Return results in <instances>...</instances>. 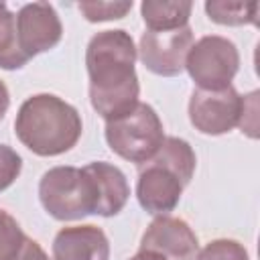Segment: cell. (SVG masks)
Listing matches in <instances>:
<instances>
[{
	"label": "cell",
	"instance_id": "obj_1",
	"mask_svg": "<svg viewBox=\"0 0 260 260\" xmlns=\"http://www.w3.org/2000/svg\"><path fill=\"white\" fill-rule=\"evenodd\" d=\"M136 57L134 41L122 28L95 32L87 43L85 67L89 75V102L106 122L132 112L138 104L140 83L134 69Z\"/></svg>",
	"mask_w": 260,
	"mask_h": 260
},
{
	"label": "cell",
	"instance_id": "obj_2",
	"mask_svg": "<svg viewBox=\"0 0 260 260\" xmlns=\"http://www.w3.org/2000/svg\"><path fill=\"white\" fill-rule=\"evenodd\" d=\"M79 112L53 93H37L22 102L14 120L18 140L39 156H57L71 150L81 138Z\"/></svg>",
	"mask_w": 260,
	"mask_h": 260
},
{
	"label": "cell",
	"instance_id": "obj_3",
	"mask_svg": "<svg viewBox=\"0 0 260 260\" xmlns=\"http://www.w3.org/2000/svg\"><path fill=\"white\" fill-rule=\"evenodd\" d=\"M197 156L187 140L165 136L158 152L138 171L136 199L140 207L152 215H169L191 183Z\"/></svg>",
	"mask_w": 260,
	"mask_h": 260
},
{
	"label": "cell",
	"instance_id": "obj_4",
	"mask_svg": "<svg viewBox=\"0 0 260 260\" xmlns=\"http://www.w3.org/2000/svg\"><path fill=\"white\" fill-rule=\"evenodd\" d=\"M104 134L112 152L138 167L148 162L165 140L162 122L156 110L142 102H138L132 112L106 122Z\"/></svg>",
	"mask_w": 260,
	"mask_h": 260
},
{
	"label": "cell",
	"instance_id": "obj_5",
	"mask_svg": "<svg viewBox=\"0 0 260 260\" xmlns=\"http://www.w3.org/2000/svg\"><path fill=\"white\" fill-rule=\"evenodd\" d=\"M39 199L57 221H73L95 213L93 185L89 175L77 167H53L39 181Z\"/></svg>",
	"mask_w": 260,
	"mask_h": 260
},
{
	"label": "cell",
	"instance_id": "obj_6",
	"mask_svg": "<svg viewBox=\"0 0 260 260\" xmlns=\"http://www.w3.org/2000/svg\"><path fill=\"white\" fill-rule=\"evenodd\" d=\"M185 69L195 81L197 89L217 91L230 87L240 69L238 47L219 35L201 37L191 45L185 59Z\"/></svg>",
	"mask_w": 260,
	"mask_h": 260
},
{
	"label": "cell",
	"instance_id": "obj_7",
	"mask_svg": "<svg viewBox=\"0 0 260 260\" xmlns=\"http://www.w3.org/2000/svg\"><path fill=\"white\" fill-rule=\"evenodd\" d=\"M242 108L244 98L234 85L217 91L195 89L189 100V120L201 134L221 136L240 124Z\"/></svg>",
	"mask_w": 260,
	"mask_h": 260
},
{
	"label": "cell",
	"instance_id": "obj_8",
	"mask_svg": "<svg viewBox=\"0 0 260 260\" xmlns=\"http://www.w3.org/2000/svg\"><path fill=\"white\" fill-rule=\"evenodd\" d=\"M191 45L193 28L187 24L175 30H146L136 51L148 71L160 77H175L183 73Z\"/></svg>",
	"mask_w": 260,
	"mask_h": 260
},
{
	"label": "cell",
	"instance_id": "obj_9",
	"mask_svg": "<svg viewBox=\"0 0 260 260\" xmlns=\"http://www.w3.org/2000/svg\"><path fill=\"white\" fill-rule=\"evenodd\" d=\"M16 35L20 51L32 59L59 45L63 24L57 10L49 2H30L16 12Z\"/></svg>",
	"mask_w": 260,
	"mask_h": 260
},
{
	"label": "cell",
	"instance_id": "obj_10",
	"mask_svg": "<svg viewBox=\"0 0 260 260\" xmlns=\"http://www.w3.org/2000/svg\"><path fill=\"white\" fill-rule=\"evenodd\" d=\"M140 250L156 252L167 260H195L199 252V240L185 219L158 215L142 234Z\"/></svg>",
	"mask_w": 260,
	"mask_h": 260
},
{
	"label": "cell",
	"instance_id": "obj_11",
	"mask_svg": "<svg viewBox=\"0 0 260 260\" xmlns=\"http://www.w3.org/2000/svg\"><path fill=\"white\" fill-rule=\"evenodd\" d=\"M53 260H110V240L102 228H61L53 240Z\"/></svg>",
	"mask_w": 260,
	"mask_h": 260
},
{
	"label": "cell",
	"instance_id": "obj_12",
	"mask_svg": "<svg viewBox=\"0 0 260 260\" xmlns=\"http://www.w3.org/2000/svg\"><path fill=\"white\" fill-rule=\"evenodd\" d=\"M83 171L89 175L93 185V201H95V215L112 217L120 213L130 197V185L126 181V175L104 160H95L83 167Z\"/></svg>",
	"mask_w": 260,
	"mask_h": 260
},
{
	"label": "cell",
	"instance_id": "obj_13",
	"mask_svg": "<svg viewBox=\"0 0 260 260\" xmlns=\"http://www.w3.org/2000/svg\"><path fill=\"white\" fill-rule=\"evenodd\" d=\"M193 2L189 0H144L140 14L148 30H175L189 24Z\"/></svg>",
	"mask_w": 260,
	"mask_h": 260
},
{
	"label": "cell",
	"instance_id": "obj_14",
	"mask_svg": "<svg viewBox=\"0 0 260 260\" xmlns=\"http://www.w3.org/2000/svg\"><path fill=\"white\" fill-rule=\"evenodd\" d=\"M28 63V57L20 51L16 35V14L0 2V69L12 71Z\"/></svg>",
	"mask_w": 260,
	"mask_h": 260
},
{
	"label": "cell",
	"instance_id": "obj_15",
	"mask_svg": "<svg viewBox=\"0 0 260 260\" xmlns=\"http://www.w3.org/2000/svg\"><path fill=\"white\" fill-rule=\"evenodd\" d=\"M209 20L225 26L258 24V2H232V0H209L205 2Z\"/></svg>",
	"mask_w": 260,
	"mask_h": 260
},
{
	"label": "cell",
	"instance_id": "obj_16",
	"mask_svg": "<svg viewBox=\"0 0 260 260\" xmlns=\"http://www.w3.org/2000/svg\"><path fill=\"white\" fill-rule=\"evenodd\" d=\"M26 234L18 221L4 209H0V260H16L26 244Z\"/></svg>",
	"mask_w": 260,
	"mask_h": 260
},
{
	"label": "cell",
	"instance_id": "obj_17",
	"mask_svg": "<svg viewBox=\"0 0 260 260\" xmlns=\"http://www.w3.org/2000/svg\"><path fill=\"white\" fill-rule=\"evenodd\" d=\"M79 12L89 22H106V20H118L124 18L132 10V0H120V2H79Z\"/></svg>",
	"mask_w": 260,
	"mask_h": 260
},
{
	"label": "cell",
	"instance_id": "obj_18",
	"mask_svg": "<svg viewBox=\"0 0 260 260\" xmlns=\"http://www.w3.org/2000/svg\"><path fill=\"white\" fill-rule=\"evenodd\" d=\"M195 260H250L248 250L238 240L217 238L205 244L203 250L197 252Z\"/></svg>",
	"mask_w": 260,
	"mask_h": 260
},
{
	"label": "cell",
	"instance_id": "obj_19",
	"mask_svg": "<svg viewBox=\"0 0 260 260\" xmlns=\"http://www.w3.org/2000/svg\"><path fill=\"white\" fill-rule=\"evenodd\" d=\"M22 171L20 154L8 144H0V191L8 189Z\"/></svg>",
	"mask_w": 260,
	"mask_h": 260
},
{
	"label": "cell",
	"instance_id": "obj_20",
	"mask_svg": "<svg viewBox=\"0 0 260 260\" xmlns=\"http://www.w3.org/2000/svg\"><path fill=\"white\" fill-rule=\"evenodd\" d=\"M16 260H49V256L37 240L26 238V244H24V248H22V252Z\"/></svg>",
	"mask_w": 260,
	"mask_h": 260
},
{
	"label": "cell",
	"instance_id": "obj_21",
	"mask_svg": "<svg viewBox=\"0 0 260 260\" xmlns=\"http://www.w3.org/2000/svg\"><path fill=\"white\" fill-rule=\"evenodd\" d=\"M8 106H10V93H8V87L4 85V81L0 79V120L8 112Z\"/></svg>",
	"mask_w": 260,
	"mask_h": 260
},
{
	"label": "cell",
	"instance_id": "obj_22",
	"mask_svg": "<svg viewBox=\"0 0 260 260\" xmlns=\"http://www.w3.org/2000/svg\"><path fill=\"white\" fill-rule=\"evenodd\" d=\"M130 260H167V258H162L160 254H156V252H148V250H138Z\"/></svg>",
	"mask_w": 260,
	"mask_h": 260
}]
</instances>
